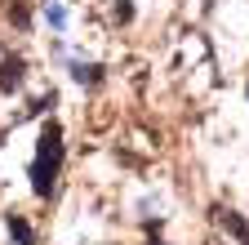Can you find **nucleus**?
Here are the masks:
<instances>
[{
  "instance_id": "4",
  "label": "nucleus",
  "mask_w": 249,
  "mask_h": 245,
  "mask_svg": "<svg viewBox=\"0 0 249 245\" xmlns=\"http://www.w3.org/2000/svg\"><path fill=\"white\" fill-rule=\"evenodd\" d=\"M223 223H227V227H231V232H236V236H240V241L249 245V227H245V223L236 219V214H223Z\"/></svg>"
},
{
  "instance_id": "6",
  "label": "nucleus",
  "mask_w": 249,
  "mask_h": 245,
  "mask_svg": "<svg viewBox=\"0 0 249 245\" xmlns=\"http://www.w3.org/2000/svg\"><path fill=\"white\" fill-rule=\"evenodd\" d=\"M76 80H89V85H93V80H98V67H80V63H76Z\"/></svg>"
},
{
  "instance_id": "5",
  "label": "nucleus",
  "mask_w": 249,
  "mask_h": 245,
  "mask_svg": "<svg viewBox=\"0 0 249 245\" xmlns=\"http://www.w3.org/2000/svg\"><path fill=\"white\" fill-rule=\"evenodd\" d=\"M45 18H49L53 27H62V22H67V9H62V5H45Z\"/></svg>"
},
{
  "instance_id": "2",
  "label": "nucleus",
  "mask_w": 249,
  "mask_h": 245,
  "mask_svg": "<svg viewBox=\"0 0 249 245\" xmlns=\"http://www.w3.org/2000/svg\"><path fill=\"white\" fill-rule=\"evenodd\" d=\"M22 85V63L18 58H5V67H0V89H18Z\"/></svg>"
},
{
  "instance_id": "3",
  "label": "nucleus",
  "mask_w": 249,
  "mask_h": 245,
  "mask_svg": "<svg viewBox=\"0 0 249 245\" xmlns=\"http://www.w3.org/2000/svg\"><path fill=\"white\" fill-rule=\"evenodd\" d=\"M9 232L18 236V245H31V227H27L22 219H9Z\"/></svg>"
},
{
  "instance_id": "1",
  "label": "nucleus",
  "mask_w": 249,
  "mask_h": 245,
  "mask_svg": "<svg viewBox=\"0 0 249 245\" xmlns=\"http://www.w3.org/2000/svg\"><path fill=\"white\" fill-rule=\"evenodd\" d=\"M58 138H62V130L58 125H45V134H40V156H36V165H31V174H36V192L45 196L49 188H53V165H58Z\"/></svg>"
}]
</instances>
